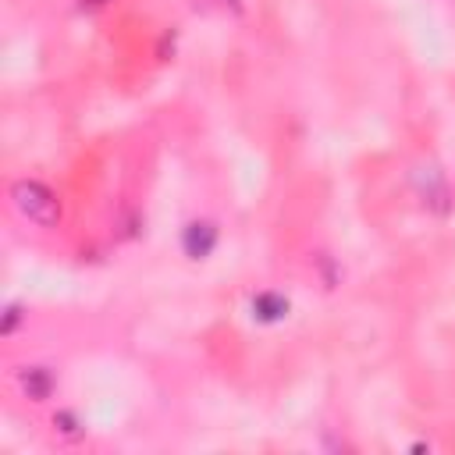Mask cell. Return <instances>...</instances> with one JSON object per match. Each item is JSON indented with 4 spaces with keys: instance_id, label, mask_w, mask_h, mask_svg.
I'll list each match as a JSON object with an SVG mask.
<instances>
[{
    "instance_id": "6da1fadb",
    "label": "cell",
    "mask_w": 455,
    "mask_h": 455,
    "mask_svg": "<svg viewBox=\"0 0 455 455\" xmlns=\"http://www.w3.org/2000/svg\"><path fill=\"white\" fill-rule=\"evenodd\" d=\"M12 203H15V210H19L26 220H33V224H40V228H54L58 217H61L58 196H54L43 181H33V178H22V181L12 185Z\"/></svg>"
},
{
    "instance_id": "7a4b0ae2",
    "label": "cell",
    "mask_w": 455,
    "mask_h": 455,
    "mask_svg": "<svg viewBox=\"0 0 455 455\" xmlns=\"http://www.w3.org/2000/svg\"><path fill=\"white\" fill-rule=\"evenodd\" d=\"M217 246V228L210 220H189L181 232V250L189 260H206Z\"/></svg>"
},
{
    "instance_id": "3957f363",
    "label": "cell",
    "mask_w": 455,
    "mask_h": 455,
    "mask_svg": "<svg viewBox=\"0 0 455 455\" xmlns=\"http://www.w3.org/2000/svg\"><path fill=\"white\" fill-rule=\"evenodd\" d=\"M19 384H22V391H26L33 402H47V398L54 395V388H58V381H54V374H50L47 366H26V370L19 374Z\"/></svg>"
},
{
    "instance_id": "277c9868",
    "label": "cell",
    "mask_w": 455,
    "mask_h": 455,
    "mask_svg": "<svg viewBox=\"0 0 455 455\" xmlns=\"http://www.w3.org/2000/svg\"><path fill=\"white\" fill-rule=\"evenodd\" d=\"M253 317L264 320V324L285 320V317H289V299L278 296V292H260V296L253 299Z\"/></svg>"
},
{
    "instance_id": "5b68a950",
    "label": "cell",
    "mask_w": 455,
    "mask_h": 455,
    "mask_svg": "<svg viewBox=\"0 0 455 455\" xmlns=\"http://www.w3.org/2000/svg\"><path fill=\"white\" fill-rule=\"evenodd\" d=\"M19 313H22L19 306H12V310H8V317H4V335H12V331L19 328Z\"/></svg>"
}]
</instances>
